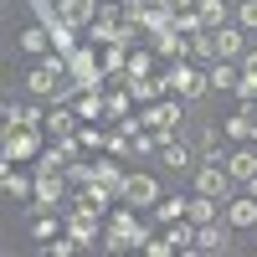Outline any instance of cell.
Returning <instances> with one entry per match:
<instances>
[{
    "label": "cell",
    "instance_id": "cell-16",
    "mask_svg": "<svg viewBox=\"0 0 257 257\" xmlns=\"http://www.w3.org/2000/svg\"><path fill=\"white\" fill-rule=\"evenodd\" d=\"M206 72H211V88H216V93H237V82H242V62H226V57H216Z\"/></svg>",
    "mask_w": 257,
    "mask_h": 257
},
{
    "label": "cell",
    "instance_id": "cell-23",
    "mask_svg": "<svg viewBox=\"0 0 257 257\" xmlns=\"http://www.w3.org/2000/svg\"><path fill=\"white\" fill-rule=\"evenodd\" d=\"M103 72L128 82V47H123V41H108V47H103Z\"/></svg>",
    "mask_w": 257,
    "mask_h": 257
},
{
    "label": "cell",
    "instance_id": "cell-32",
    "mask_svg": "<svg viewBox=\"0 0 257 257\" xmlns=\"http://www.w3.org/2000/svg\"><path fill=\"white\" fill-rule=\"evenodd\" d=\"M108 98V118H128V108H134V93H103Z\"/></svg>",
    "mask_w": 257,
    "mask_h": 257
},
{
    "label": "cell",
    "instance_id": "cell-14",
    "mask_svg": "<svg viewBox=\"0 0 257 257\" xmlns=\"http://www.w3.org/2000/svg\"><path fill=\"white\" fill-rule=\"evenodd\" d=\"M98 6H103V0H57V16H62V21H72L77 31H88V26H93V16H98Z\"/></svg>",
    "mask_w": 257,
    "mask_h": 257
},
{
    "label": "cell",
    "instance_id": "cell-10",
    "mask_svg": "<svg viewBox=\"0 0 257 257\" xmlns=\"http://www.w3.org/2000/svg\"><path fill=\"white\" fill-rule=\"evenodd\" d=\"M180 41H185V47H180V57L201 62V67H211V62H216V36H211V26L190 31V36H180Z\"/></svg>",
    "mask_w": 257,
    "mask_h": 257
},
{
    "label": "cell",
    "instance_id": "cell-29",
    "mask_svg": "<svg viewBox=\"0 0 257 257\" xmlns=\"http://www.w3.org/2000/svg\"><path fill=\"white\" fill-rule=\"evenodd\" d=\"M196 11H201V21H206L211 31L226 26V0H196Z\"/></svg>",
    "mask_w": 257,
    "mask_h": 257
},
{
    "label": "cell",
    "instance_id": "cell-17",
    "mask_svg": "<svg viewBox=\"0 0 257 257\" xmlns=\"http://www.w3.org/2000/svg\"><path fill=\"white\" fill-rule=\"evenodd\" d=\"M211 36H216V57H226V62H242L247 57V41H242L237 26H216Z\"/></svg>",
    "mask_w": 257,
    "mask_h": 257
},
{
    "label": "cell",
    "instance_id": "cell-5",
    "mask_svg": "<svg viewBox=\"0 0 257 257\" xmlns=\"http://www.w3.org/2000/svg\"><path fill=\"white\" fill-rule=\"evenodd\" d=\"M62 216H67V231L77 237V247H98V242H103V211H93V206H67Z\"/></svg>",
    "mask_w": 257,
    "mask_h": 257
},
{
    "label": "cell",
    "instance_id": "cell-27",
    "mask_svg": "<svg viewBox=\"0 0 257 257\" xmlns=\"http://www.w3.org/2000/svg\"><path fill=\"white\" fill-rule=\"evenodd\" d=\"M93 180H98V185H108L113 196H118V190H123V170L113 165V155H103V160L93 165Z\"/></svg>",
    "mask_w": 257,
    "mask_h": 257
},
{
    "label": "cell",
    "instance_id": "cell-37",
    "mask_svg": "<svg viewBox=\"0 0 257 257\" xmlns=\"http://www.w3.org/2000/svg\"><path fill=\"white\" fill-rule=\"evenodd\" d=\"M77 139H82V149H98V144H103V128H98V123H82Z\"/></svg>",
    "mask_w": 257,
    "mask_h": 257
},
{
    "label": "cell",
    "instance_id": "cell-28",
    "mask_svg": "<svg viewBox=\"0 0 257 257\" xmlns=\"http://www.w3.org/2000/svg\"><path fill=\"white\" fill-rule=\"evenodd\" d=\"M6 123H31V128H41L47 113H41L36 103H6Z\"/></svg>",
    "mask_w": 257,
    "mask_h": 257
},
{
    "label": "cell",
    "instance_id": "cell-39",
    "mask_svg": "<svg viewBox=\"0 0 257 257\" xmlns=\"http://www.w3.org/2000/svg\"><path fill=\"white\" fill-rule=\"evenodd\" d=\"M118 6H123V0H118Z\"/></svg>",
    "mask_w": 257,
    "mask_h": 257
},
{
    "label": "cell",
    "instance_id": "cell-34",
    "mask_svg": "<svg viewBox=\"0 0 257 257\" xmlns=\"http://www.w3.org/2000/svg\"><path fill=\"white\" fill-rule=\"evenodd\" d=\"M144 72H155V57L149 52H128V77H144Z\"/></svg>",
    "mask_w": 257,
    "mask_h": 257
},
{
    "label": "cell",
    "instance_id": "cell-30",
    "mask_svg": "<svg viewBox=\"0 0 257 257\" xmlns=\"http://www.w3.org/2000/svg\"><path fill=\"white\" fill-rule=\"evenodd\" d=\"M149 41H155V52H160V57H180V47H185V41H180V31H175V26H170V31H155V36H149Z\"/></svg>",
    "mask_w": 257,
    "mask_h": 257
},
{
    "label": "cell",
    "instance_id": "cell-2",
    "mask_svg": "<svg viewBox=\"0 0 257 257\" xmlns=\"http://www.w3.org/2000/svg\"><path fill=\"white\" fill-rule=\"evenodd\" d=\"M149 242V221H134V206L113 211L103 226V252H123V247H144Z\"/></svg>",
    "mask_w": 257,
    "mask_h": 257
},
{
    "label": "cell",
    "instance_id": "cell-9",
    "mask_svg": "<svg viewBox=\"0 0 257 257\" xmlns=\"http://www.w3.org/2000/svg\"><path fill=\"white\" fill-rule=\"evenodd\" d=\"M72 108H77L82 123H103V118H108V98H103V88H77Z\"/></svg>",
    "mask_w": 257,
    "mask_h": 257
},
{
    "label": "cell",
    "instance_id": "cell-33",
    "mask_svg": "<svg viewBox=\"0 0 257 257\" xmlns=\"http://www.w3.org/2000/svg\"><path fill=\"white\" fill-rule=\"evenodd\" d=\"M206 21H201V11H175V31L180 36H190V31H201Z\"/></svg>",
    "mask_w": 257,
    "mask_h": 257
},
{
    "label": "cell",
    "instance_id": "cell-1",
    "mask_svg": "<svg viewBox=\"0 0 257 257\" xmlns=\"http://www.w3.org/2000/svg\"><path fill=\"white\" fill-rule=\"evenodd\" d=\"M26 88L36 93V98H72L77 93V82H72V72H67V57H41L36 67L26 72Z\"/></svg>",
    "mask_w": 257,
    "mask_h": 257
},
{
    "label": "cell",
    "instance_id": "cell-7",
    "mask_svg": "<svg viewBox=\"0 0 257 257\" xmlns=\"http://www.w3.org/2000/svg\"><path fill=\"white\" fill-rule=\"evenodd\" d=\"M41 155V139L31 123H6V165H26Z\"/></svg>",
    "mask_w": 257,
    "mask_h": 257
},
{
    "label": "cell",
    "instance_id": "cell-20",
    "mask_svg": "<svg viewBox=\"0 0 257 257\" xmlns=\"http://www.w3.org/2000/svg\"><path fill=\"white\" fill-rule=\"evenodd\" d=\"M252 113H257V103H242V113H231V118L221 123V128H226V139H237V144H247V139H252V123H257Z\"/></svg>",
    "mask_w": 257,
    "mask_h": 257
},
{
    "label": "cell",
    "instance_id": "cell-31",
    "mask_svg": "<svg viewBox=\"0 0 257 257\" xmlns=\"http://www.w3.org/2000/svg\"><path fill=\"white\" fill-rule=\"evenodd\" d=\"M180 216H185V196H165V201L155 206V221H165V226L180 221Z\"/></svg>",
    "mask_w": 257,
    "mask_h": 257
},
{
    "label": "cell",
    "instance_id": "cell-38",
    "mask_svg": "<svg viewBox=\"0 0 257 257\" xmlns=\"http://www.w3.org/2000/svg\"><path fill=\"white\" fill-rule=\"evenodd\" d=\"M144 252H149V257H170V252H175V242H170V237H149Z\"/></svg>",
    "mask_w": 257,
    "mask_h": 257
},
{
    "label": "cell",
    "instance_id": "cell-26",
    "mask_svg": "<svg viewBox=\"0 0 257 257\" xmlns=\"http://www.w3.org/2000/svg\"><path fill=\"white\" fill-rule=\"evenodd\" d=\"M216 206H221V201H211V196H201V190H196V196L185 201V216L196 221V226H206V221H216Z\"/></svg>",
    "mask_w": 257,
    "mask_h": 257
},
{
    "label": "cell",
    "instance_id": "cell-24",
    "mask_svg": "<svg viewBox=\"0 0 257 257\" xmlns=\"http://www.w3.org/2000/svg\"><path fill=\"white\" fill-rule=\"evenodd\" d=\"M47 47H52V26H21V52L47 57Z\"/></svg>",
    "mask_w": 257,
    "mask_h": 257
},
{
    "label": "cell",
    "instance_id": "cell-18",
    "mask_svg": "<svg viewBox=\"0 0 257 257\" xmlns=\"http://www.w3.org/2000/svg\"><path fill=\"white\" fill-rule=\"evenodd\" d=\"M128 93H134V103H155V98L170 93V82L155 77V72H144V77H128Z\"/></svg>",
    "mask_w": 257,
    "mask_h": 257
},
{
    "label": "cell",
    "instance_id": "cell-35",
    "mask_svg": "<svg viewBox=\"0 0 257 257\" xmlns=\"http://www.w3.org/2000/svg\"><path fill=\"white\" fill-rule=\"evenodd\" d=\"M67 185H72V190L93 185V165H67Z\"/></svg>",
    "mask_w": 257,
    "mask_h": 257
},
{
    "label": "cell",
    "instance_id": "cell-11",
    "mask_svg": "<svg viewBox=\"0 0 257 257\" xmlns=\"http://www.w3.org/2000/svg\"><path fill=\"white\" fill-rule=\"evenodd\" d=\"M180 113H185V108H180L175 98H155V103H144V113H139V118H144V128H175Z\"/></svg>",
    "mask_w": 257,
    "mask_h": 257
},
{
    "label": "cell",
    "instance_id": "cell-19",
    "mask_svg": "<svg viewBox=\"0 0 257 257\" xmlns=\"http://www.w3.org/2000/svg\"><path fill=\"white\" fill-rule=\"evenodd\" d=\"M221 134H226V128H216V123H201L196 134H190L196 155H201V160H221V155H216V149H221Z\"/></svg>",
    "mask_w": 257,
    "mask_h": 257
},
{
    "label": "cell",
    "instance_id": "cell-25",
    "mask_svg": "<svg viewBox=\"0 0 257 257\" xmlns=\"http://www.w3.org/2000/svg\"><path fill=\"white\" fill-rule=\"evenodd\" d=\"M47 26H52V47L62 52V57H67V52H77V26H72V21H47Z\"/></svg>",
    "mask_w": 257,
    "mask_h": 257
},
{
    "label": "cell",
    "instance_id": "cell-4",
    "mask_svg": "<svg viewBox=\"0 0 257 257\" xmlns=\"http://www.w3.org/2000/svg\"><path fill=\"white\" fill-rule=\"evenodd\" d=\"M118 201L123 206H134V211H155L165 201V190L155 175H144V170H134V175H123V190H118Z\"/></svg>",
    "mask_w": 257,
    "mask_h": 257
},
{
    "label": "cell",
    "instance_id": "cell-8",
    "mask_svg": "<svg viewBox=\"0 0 257 257\" xmlns=\"http://www.w3.org/2000/svg\"><path fill=\"white\" fill-rule=\"evenodd\" d=\"M36 211H67L72 206V185L67 175H36V196H31Z\"/></svg>",
    "mask_w": 257,
    "mask_h": 257
},
{
    "label": "cell",
    "instance_id": "cell-3",
    "mask_svg": "<svg viewBox=\"0 0 257 257\" xmlns=\"http://www.w3.org/2000/svg\"><path fill=\"white\" fill-rule=\"evenodd\" d=\"M165 82H170V93L185 98V103H196L201 93H211V72L201 62H190V57H175V67L165 72Z\"/></svg>",
    "mask_w": 257,
    "mask_h": 257
},
{
    "label": "cell",
    "instance_id": "cell-21",
    "mask_svg": "<svg viewBox=\"0 0 257 257\" xmlns=\"http://www.w3.org/2000/svg\"><path fill=\"white\" fill-rule=\"evenodd\" d=\"M237 98H242V103H257V47H247V57H242V82H237Z\"/></svg>",
    "mask_w": 257,
    "mask_h": 257
},
{
    "label": "cell",
    "instance_id": "cell-6",
    "mask_svg": "<svg viewBox=\"0 0 257 257\" xmlns=\"http://www.w3.org/2000/svg\"><path fill=\"white\" fill-rule=\"evenodd\" d=\"M67 72H72V82L77 88H103V57L93 52V47H77V52H67Z\"/></svg>",
    "mask_w": 257,
    "mask_h": 257
},
{
    "label": "cell",
    "instance_id": "cell-36",
    "mask_svg": "<svg viewBox=\"0 0 257 257\" xmlns=\"http://www.w3.org/2000/svg\"><path fill=\"white\" fill-rule=\"evenodd\" d=\"M237 26L257 31V0H237Z\"/></svg>",
    "mask_w": 257,
    "mask_h": 257
},
{
    "label": "cell",
    "instance_id": "cell-12",
    "mask_svg": "<svg viewBox=\"0 0 257 257\" xmlns=\"http://www.w3.org/2000/svg\"><path fill=\"white\" fill-rule=\"evenodd\" d=\"M160 165H165V170H196L201 155H196V144H190V139H170V144L160 149Z\"/></svg>",
    "mask_w": 257,
    "mask_h": 257
},
{
    "label": "cell",
    "instance_id": "cell-13",
    "mask_svg": "<svg viewBox=\"0 0 257 257\" xmlns=\"http://www.w3.org/2000/svg\"><path fill=\"white\" fill-rule=\"evenodd\" d=\"M226 226H231V231L257 226V196H252V190H247V196H231V201H226Z\"/></svg>",
    "mask_w": 257,
    "mask_h": 257
},
{
    "label": "cell",
    "instance_id": "cell-15",
    "mask_svg": "<svg viewBox=\"0 0 257 257\" xmlns=\"http://www.w3.org/2000/svg\"><path fill=\"white\" fill-rule=\"evenodd\" d=\"M231 247V226L226 221H206L196 231V252H226Z\"/></svg>",
    "mask_w": 257,
    "mask_h": 257
},
{
    "label": "cell",
    "instance_id": "cell-22",
    "mask_svg": "<svg viewBox=\"0 0 257 257\" xmlns=\"http://www.w3.org/2000/svg\"><path fill=\"white\" fill-rule=\"evenodd\" d=\"M0 180H6V196H11V201H31V196H36V180L21 175L16 165H6V175H0Z\"/></svg>",
    "mask_w": 257,
    "mask_h": 257
}]
</instances>
